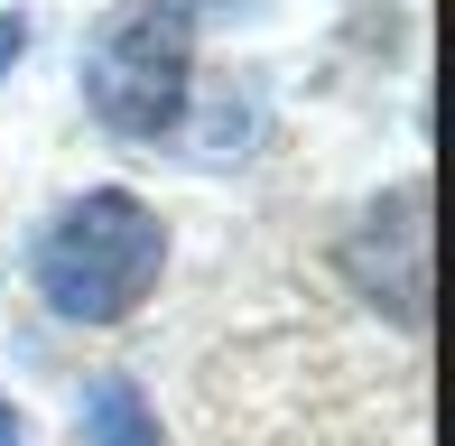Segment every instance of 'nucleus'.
<instances>
[{
	"instance_id": "1",
	"label": "nucleus",
	"mask_w": 455,
	"mask_h": 446,
	"mask_svg": "<svg viewBox=\"0 0 455 446\" xmlns=\"http://www.w3.org/2000/svg\"><path fill=\"white\" fill-rule=\"evenodd\" d=\"M168 270V223L131 187H84L66 195L28 242V279L66 326H121Z\"/></svg>"
},
{
	"instance_id": "2",
	"label": "nucleus",
	"mask_w": 455,
	"mask_h": 446,
	"mask_svg": "<svg viewBox=\"0 0 455 446\" xmlns=\"http://www.w3.org/2000/svg\"><path fill=\"white\" fill-rule=\"evenodd\" d=\"M84 112L131 149H168L196 103V10L186 0H121L84 37Z\"/></svg>"
},
{
	"instance_id": "3",
	"label": "nucleus",
	"mask_w": 455,
	"mask_h": 446,
	"mask_svg": "<svg viewBox=\"0 0 455 446\" xmlns=\"http://www.w3.org/2000/svg\"><path fill=\"white\" fill-rule=\"evenodd\" d=\"M344 279H354L363 307L427 326V187L419 177L363 205V223L344 233Z\"/></svg>"
},
{
	"instance_id": "4",
	"label": "nucleus",
	"mask_w": 455,
	"mask_h": 446,
	"mask_svg": "<svg viewBox=\"0 0 455 446\" xmlns=\"http://www.w3.org/2000/svg\"><path fill=\"white\" fill-rule=\"evenodd\" d=\"M84 446H168L149 391H140L131 372H102L93 391H84Z\"/></svg>"
},
{
	"instance_id": "5",
	"label": "nucleus",
	"mask_w": 455,
	"mask_h": 446,
	"mask_svg": "<svg viewBox=\"0 0 455 446\" xmlns=\"http://www.w3.org/2000/svg\"><path fill=\"white\" fill-rule=\"evenodd\" d=\"M19 56H28V19H19V10H0V75H10Z\"/></svg>"
},
{
	"instance_id": "6",
	"label": "nucleus",
	"mask_w": 455,
	"mask_h": 446,
	"mask_svg": "<svg viewBox=\"0 0 455 446\" xmlns=\"http://www.w3.org/2000/svg\"><path fill=\"white\" fill-rule=\"evenodd\" d=\"M0 446H19V418H10V400H0Z\"/></svg>"
}]
</instances>
